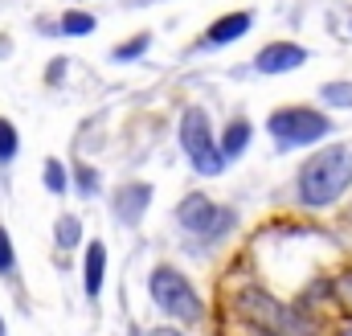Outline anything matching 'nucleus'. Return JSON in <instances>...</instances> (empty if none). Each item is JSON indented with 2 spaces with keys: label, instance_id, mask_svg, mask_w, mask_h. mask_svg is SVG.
Instances as JSON below:
<instances>
[{
  "label": "nucleus",
  "instance_id": "nucleus-1",
  "mask_svg": "<svg viewBox=\"0 0 352 336\" xmlns=\"http://www.w3.org/2000/svg\"><path fill=\"white\" fill-rule=\"evenodd\" d=\"M299 201L307 209H328L332 201H340L352 189V152L344 144L320 148L316 156H307V165L299 168Z\"/></svg>",
  "mask_w": 352,
  "mask_h": 336
},
{
  "label": "nucleus",
  "instance_id": "nucleus-2",
  "mask_svg": "<svg viewBox=\"0 0 352 336\" xmlns=\"http://www.w3.org/2000/svg\"><path fill=\"white\" fill-rule=\"evenodd\" d=\"M266 132L283 152H291V148H307V144H320L324 136H332V119L316 107H278V111H270Z\"/></svg>",
  "mask_w": 352,
  "mask_h": 336
},
{
  "label": "nucleus",
  "instance_id": "nucleus-3",
  "mask_svg": "<svg viewBox=\"0 0 352 336\" xmlns=\"http://www.w3.org/2000/svg\"><path fill=\"white\" fill-rule=\"evenodd\" d=\"M176 136H180V148H184L192 172H201V176H221L226 172V160L217 152V136H213V123H209L205 107H188L180 115V132Z\"/></svg>",
  "mask_w": 352,
  "mask_h": 336
},
{
  "label": "nucleus",
  "instance_id": "nucleus-4",
  "mask_svg": "<svg viewBox=\"0 0 352 336\" xmlns=\"http://www.w3.org/2000/svg\"><path fill=\"white\" fill-rule=\"evenodd\" d=\"M148 291H152L156 308H160L164 316H173L176 324H192V320H201V312H205L197 287H192L188 275H180L176 266H156L152 279H148Z\"/></svg>",
  "mask_w": 352,
  "mask_h": 336
},
{
  "label": "nucleus",
  "instance_id": "nucleus-5",
  "mask_svg": "<svg viewBox=\"0 0 352 336\" xmlns=\"http://www.w3.org/2000/svg\"><path fill=\"white\" fill-rule=\"evenodd\" d=\"M176 222H180L188 234H197V238H226V234L234 230L238 213L226 209V205H217V201H209L205 193H188V197L180 201V209H176Z\"/></svg>",
  "mask_w": 352,
  "mask_h": 336
},
{
  "label": "nucleus",
  "instance_id": "nucleus-6",
  "mask_svg": "<svg viewBox=\"0 0 352 336\" xmlns=\"http://www.w3.org/2000/svg\"><path fill=\"white\" fill-rule=\"evenodd\" d=\"M238 316H246V320H254V324H263V328H270V333H278V336H311V328H303L299 316H291L283 304L266 300L258 291L238 295Z\"/></svg>",
  "mask_w": 352,
  "mask_h": 336
},
{
  "label": "nucleus",
  "instance_id": "nucleus-7",
  "mask_svg": "<svg viewBox=\"0 0 352 336\" xmlns=\"http://www.w3.org/2000/svg\"><path fill=\"white\" fill-rule=\"evenodd\" d=\"M152 185L148 180H127V185H119L115 193H111V213L123 222V226H135L144 213H148V205H152Z\"/></svg>",
  "mask_w": 352,
  "mask_h": 336
},
{
  "label": "nucleus",
  "instance_id": "nucleus-8",
  "mask_svg": "<svg viewBox=\"0 0 352 336\" xmlns=\"http://www.w3.org/2000/svg\"><path fill=\"white\" fill-rule=\"evenodd\" d=\"M307 58H311V54H307L303 45H295V41H270V45H263V50L254 54V70H258V74H291V70H299Z\"/></svg>",
  "mask_w": 352,
  "mask_h": 336
},
{
  "label": "nucleus",
  "instance_id": "nucleus-9",
  "mask_svg": "<svg viewBox=\"0 0 352 336\" xmlns=\"http://www.w3.org/2000/svg\"><path fill=\"white\" fill-rule=\"evenodd\" d=\"M250 25H254V12H226V17H217V21L201 33V41H197L192 50L201 54V50H221V45H234L238 37H246V33H250Z\"/></svg>",
  "mask_w": 352,
  "mask_h": 336
},
{
  "label": "nucleus",
  "instance_id": "nucleus-10",
  "mask_svg": "<svg viewBox=\"0 0 352 336\" xmlns=\"http://www.w3.org/2000/svg\"><path fill=\"white\" fill-rule=\"evenodd\" d=\"M102 279H107V246L90 242L87 246V262H82V283H87V300L102 295Z\"/></svg>",
  "mask_w": 352,
  "mask_h": 336
},
{
  "label": "nucleus",
  "instance_id": "nucleus-11",
  "mask_svg": "<svg viewBox=\"0 0 352 336\" xmlns=\"http://www.w3.org/2000/svg\"><path fill=\"white\" fill-rule=\"evenodd\" d=\"M250 136H254V127H250V119H230V127H226V136L217 140V152H221V160L230 165V160H238L246 148H250Z\"/></svg>",
  "mask_w": 352,
  "mask_h": 336
},
{
  "label": "nucleus",
  "instance_id": "nucleus-12",
  "mask_svg": "<svg viewBox=\"0 0 352 336\" xmlns=\"http://www.w3.org/2000/svg\"><path fill=\"white\" fill-rule=\"evenodd\" d=\"M94 17L90 12H82V8H70V12H62V21H58V29L66 33V37H87V33H94Z\"/></svg>",
  "mask_w": 352,
  "mask_h": 336
},
{
  "label": "nucleus",
  "instance_id": "nucleus-13",
  "mask_svg": "<svg viewBox=\"0 0 352 336\" xmlns=\"http://www.w3.org/2000/svg\"><path fill=\"white\" fill-rule=\"evenodd\" d=\"M54 234H58V246H62V251H74L78 238H82V222H78V213H62L58 226H54Z\"/></svg>",
  "mask_w": 352,
  "mask_h": 336
},
{
  "label": "nucleus",
  "instance_id": "nucleus-14",
  "mask_svg": "<svg viewBox=\"0 0 352 336\" xmlns=\"http://www.w3.org/2000/svg\"><path fill=\"white\" fill-rule=\"evenodd\" d=\"M16 152H21V132H16V123H12V119H4V115H0V165H12V160H16Z\"/></svg>",
  "mask_w": 352,
  "mask_h": 336
},
{
  "label": "nucleus",
  "instance_id": "nucleus-15",
  "mask_svg": "<svg viewBox=\"0 0 352 336\" xmlns=\"http://www.w3.org/2000/svg\"><path fill=\"white\" fill-rule=\"evenodd\" d=\"M148 50H152V33H135L131 41L115 45V50H111V58H115V62H135V58H144Z\"/></svg>",
  "mask_w": 352,
  "mask_h": 336
},
{
  "label": "nucleus",
  "instance_id": "nucleus-16",
  "mask_svg": "<svg viewBox=\"0 0 352 336\" xmlns=\"http://www.w3.org/2000/svg\"><path fill=\"white\" fill-rule=\"evenodd\" d=\"M320 98H324L328 107H344V111H352V83H324L320 86Z\"/></svg>",
  "mask_w": 352,
  "mask_h": 336
},
{
  "label": "nucleus",
  "instance_id": "nucleus-17",
  "mask_svg": "<svg viewBox=\"0 0 352 336\" xmlns=\"http://www.w3.org/2000/svg\"><path fill=\"white\" fill-rule=\"evenodd\" d=\"M41 180H45V189L50 193H66V165L62 160H45V172H41Z\"/></svg>",
  "mask_w": 352,
  "mask_h": 336
},
{
  "label": "nucleus",
  "instance_id": "nucleus-18",
  "mask_svg": "<svg viewBox=\"0 0 352 336\" xmlns=\"http://www.w3.org/2000/svg\"><path fill=\"white\" fill-rule=\"evenodd\" d=\"M0 275H16V251H12V234L0 226Z\"/></svg>",
  "mask_w": 352,
  "mask_h": 336
},
{
  "label": "nucleus",
  "instance_id": "nucleus-19",
  "mask_svg": "<svg viewBox=\"0 0 352 336\" xmlns=\"http://www.w3.org/2000/svg\"><path fill=\"white\" fill-rule=\"evenodd\" d=\"M74 185H78L82 197H94V193H98V172L90 165H74Z\"/></svg>",
  "mask_w": 352,
  "mask_h": 336
},
{
  "label": "nucleus",
  "instance_id": "nucleus-20",
  "mask_svg": "<svg viewBox=\"0 0 352 336\" xmlns=\"http://www.w3.org/2000/svg\"><path fill=\"white\" fill-rule=\"evenodd\" d=\"M62 70H66V62H62V58H58V62H54V66H50V83H62Z\"/></svg>",
  "mask_w": 352,
  "mask_h": 336
},
{
  "label": "nucleus",
  "instance_id": "nucleus-21",
  "mask_svg": "<svg viewBox=\"0 0 352 336\" xmlns=\"http://www.w3.org/2000/svg\"><path fill=\"white\" fill-rule=\"evenodd\" d=\"M148 336H184V333H176V328H152Z\"/></svg>",
  "mask_w": 352,
  "mask_h": 336
},
{
  "label": "nucleus",
  "instance_id": "nucleus-22",
  "mask_svg": "<svg viewBox=\"0 0 352 336\" xmlns=\"http://www.w3.org/2000/svg\"><path fill=\"white\" fill-rule=\"evenodd\" d=\"M0 336H8V328H4V316H0Z\"/></svg>",
  "mask_w": 352,
  "mask_h": 336
},
{
  "label": "nucleus",
  "instance_id": "nucleus-23",
  "mask_svg": "<svg viewBox=\"0 0 352 336\" xmlns=\"http://www.w3.org/2000/svg\"><path fill=\"white\" fill-rule=\"evenodd\" d=\"M340 336H352V324H349V328H340Z\"/></svg>",
  "mask_w": 352,
  "mask_h": 336
},
{
  "label": "nucleus",
  "instance_id": "nucleus-24",
  "mask_svg": "<svg viewBox=\"0 0 352 336\" xmlns=\"http://www.w3.org/2000/svg\"><path fill=\"white\" fill-rule=\"evenodd\" d=\"M349 25H352V21H349Z\"/></svg>",
  "mask_w": 352,
  "mask_h": 336
}]
</instances>
